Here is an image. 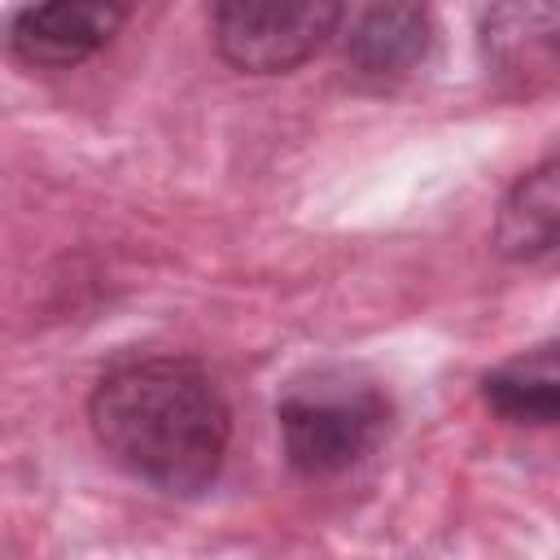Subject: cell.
<instances>
[{
    "mask_svg": "<svg viewBox=\"0 0 560 560\" xmlns=\"http://www.w3.org/2000/svg\"><path fill=\"white\" fill-rule=\"evenodd\" d=\"M88 424L114 468L162 494H201L232 442L223 389L184 354L114 359L88 394Z\"/></svg>",
    "mask_w": 560,
    "mask_h": 560,
    "instance_id": "cell-1",
    "label": "cell"
},
{
    "mask_svg": "<svg viewBox=\"0 0 560 560\" xmlns=\"http://www.w3.org/2000/svg\"><path fill=\"white\" fill-rule=\"evenodd\" d=\"M280 446L293 472L324 481L363 464L389 429V394L354 368H315L276 402Z\"/></svg>",
    "mask_w": 560,
    "mask_h": 560,
    "instance_id": "cell-2",
    "label": "cell"
},
{
    "mask_svg": "<svg viewBox=\"0 0 560 560\" xmlns=\"http://www.w3.org/2000/svg\"><path fill=\"white\" fill-rule=\"evenodd\" d=\"M346 22L328 0H219L210 4V39L219 57L245 74H284L311 61Z\"/></svg>",
    "mask_w": 560,
    "mask_h": 560,
    "instance_id": "cell-3",
    "label": "cell"
},
{
    "mask_svg": "<svg viewBox=\"0 0 560 560\" xmlns=\"http://www.w3.org/2000/svg\"><path fill=\"white\" fill-rule=\"evenodd\" d=\"M131 18L127 4H105V0H57V4H31L18 9L9 22V48L26 66H48L66 70L101 52L118 26Z\"/></svg>",
    "mask_w": 560,
    "mask_h": 560,
    "instance_id": "cell-4",
    "label": "cell"
},
{
    "mask_svg": "<svg viewBox=\"0 0 560 560\" xmlns=\"http://www.w3.org/2000/svg\"><path fill=\"white\" fill-rule=\"evenodd\" d=\"M346 35L341 39V57L350 66L354 79L368 83H398L407 79L433 44V22L429 9L420 4H363V9H346Z\"/></svg>",
    "mask_w": 560,
    "mask_h": 560,
    "instance_id": "cell-5",
    "label": "cell"
},
{
    "mask_svg": "<svg viewBox=\"0 0 560 560\" xmlns=\"http://www.w3.org/2000/svg\"><path fill=\"white\" fill-rule=\"evenodd\" d=\"M490 241L516 267H560V153L508 188Z\"/></svg>",
    "mask_w": 560,
    "mask_h": 560,
    "instance_id": "cell-6",
    "label": "cell"
},
{
    "mask_svg": "<svg viewBox=\"0 0 560 560\" xmlns=\"http://www.w3.org/2000/svg\"><path fill=\"white\" fill-rule=\"evenodd\" d=\"M481 398L512 424H560V337L494 363L481 376Z\"/></svg>",
    "mask_w": 560,
    "mask_h": 560,
    "instance_id": "cell-7",
    "label": "cell"
},
{
    "mask_svg": "<svg viewBox=\"0 0 560 560\" xmlns=\"http://www.w3.org/2000/svg\"><path fill=\"white\" fill-rule=\"evenodd\" d=\"M486 52L512 70V74H538L534 66L560 61V9L542 4H512V9H490L481 18Z\"/></svg>",
    "mask_w": 560,
    "mask_h": 560,
    "instance_id": "cell-8",
    "label": "cell"
}]
</instances>
